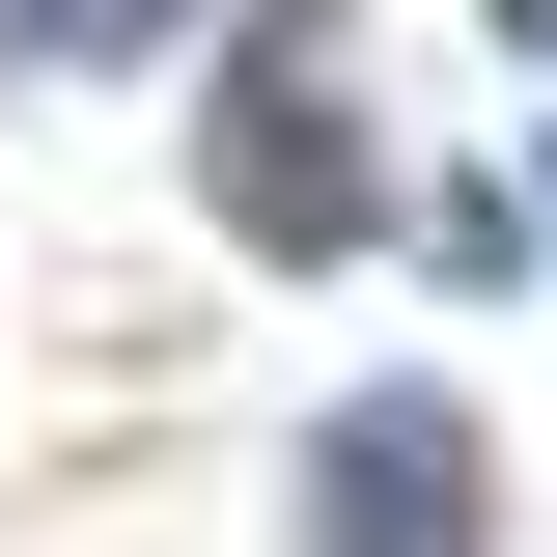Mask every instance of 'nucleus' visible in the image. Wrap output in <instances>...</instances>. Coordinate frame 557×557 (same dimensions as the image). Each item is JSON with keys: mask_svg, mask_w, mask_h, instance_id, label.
<instances>
[{"mask_svg": "<svg viewBox=\"0 0 557 557\" xmlns=\"http://www.w3.org/2000/svg\"><path fill=\"white\" fill-rule=\"evenodd\" d=\"M307 502H335V557H502V446L446 391H362L335 446H307Z\"/></svg>", "mask_w": 557, "mask_h": 557, "instance_id": "1", "label": "nucleus"}, {"mask_svg": "<svg viewBox=\"0 0 557 557\" xmlns=\"http://www.w3.org/2000/svg\"><path fill=\"white\" fill-rule=\"evenodd\" d=\"M223 223H251V251H362V112H335L307 57L223 84Z\"/></svg>", "mask_w": 557, "mask_h": 557, "instance_id": "2", "label": "nucleus"}, {"mask_svg": "<svg viewBox=\"0 0 557 557\" xmlns=\"http://www.w3.org/2000/svg\"><path fill=\"white\" fill-rule=\"evenodd\" d=\"M139 28H168V0H28V57H139Z\"/></svg>", "mask_w": 557, "mask_h": 557, "instance_id": "3", "label": "nucleus"}]
</instances>
